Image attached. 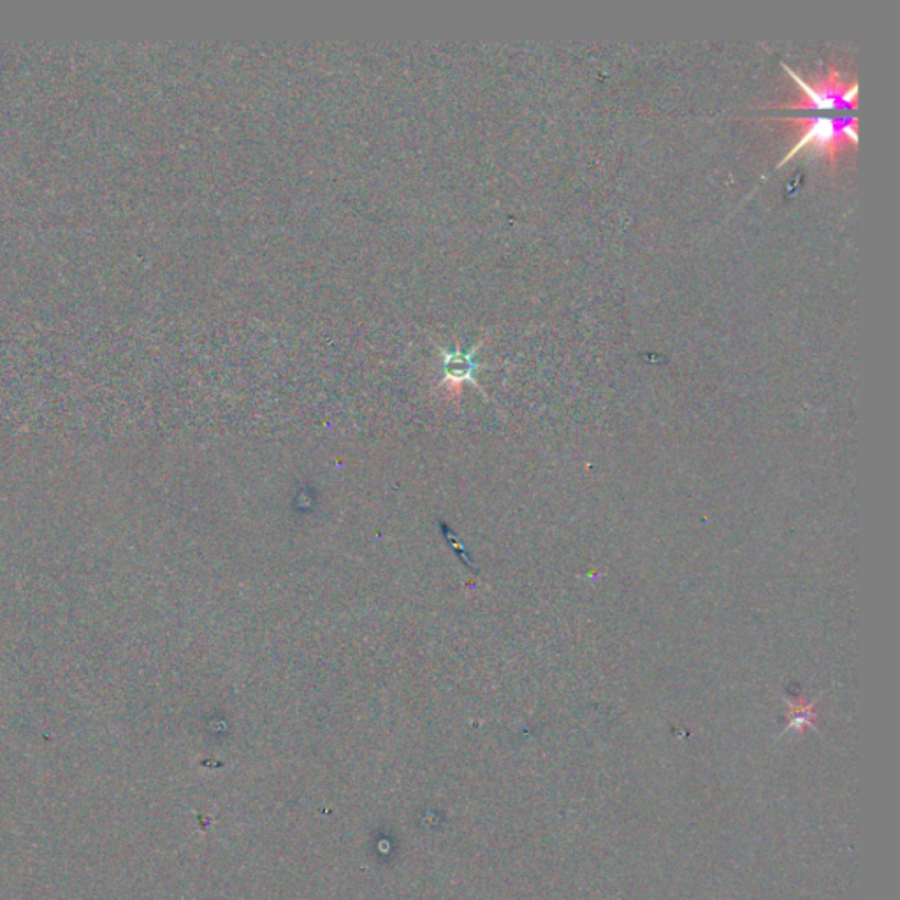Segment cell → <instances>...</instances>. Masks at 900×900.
Returning <instances> with one entry per match:
<instances>
[{
    "mask_svg": "<svg viewBox=\"0 0 900 900\" xmlns=\"http://www.w3.org/2000/svg\"><path fill=\"white\" fill-rule=\"evenodd\" d=\"M782 69L796 81L804 99L796 104H785L774 108L773 111H855L858 105V81L846 84L840 70L834 66L823 78L805 81L796 70L782 64Z\"/></svg>",
    "mask_w": 900,
    "mask_h": 900,
    "instance_id": "7a4b0ae2",
    "label": "cell"
},
{
    "mask_svg": "<svg viewBox=\"0 0 900 900\" xmlns=\"http://www.w3.org/2000/svg\"><path fill=\"white\" fill-rule=\"evenodd\" d=\"M475 351L477 348L466 352H463L459 347L454 348V351H444L442 348L445 378L454 380V382H475V374L482 366L475 360Z\"/></svg>",
    "mask_w": 900,
    "mask_h": 900,
    "instance_id": "3957f363",
    "label": "cell"
},
{
    "mask_svg": "<svg viewBox=\"0 0 900 900\" xmlns=\"http://www.w3.org/2000/svg\"><path fill=\"white\" fill-rule=\"evenodd\" d=\"M800 125L804 127L802 136L797 141L793 148L781 158L778 167L790 163L791 158L802 152H811L816 157H826L831 163H835V157L841 149L846 146L858 145V120L855 114H835V116H811V119H799Z\"/></svg>",
    "mask_w": 900,
    "mask_h": 900,
    "instance_id": "6da1fadb",
    "label": "cell"
}]
</instances>
